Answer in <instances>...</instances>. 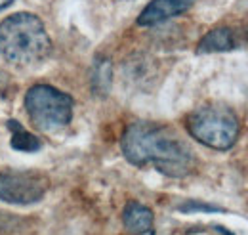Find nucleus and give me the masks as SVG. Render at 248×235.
Returning a JSON list of instances; mask_svg holds the SVG:
<instances>
[{
	"label": "nucleus",
	"mask_w": 248,
	"mask_h": 235,
	"mask_svg": "<svg viewBox=\"0 0 248 235\" xmlns=\"http://www.w3.org/2000/svg\"><path fill=\"white\" fill-rule=\"evenodd\" d=\"M186 128L197 142L219 151L233 146L241 132V124L235 113L219 103H208L189 113Z\"/></svg>",
	"instance_id": "3"
},
{
	"label": "nucleus",
	"mask_w": 248,
	"mask_h": 235,
	"mask_svg": "<svg viewBox=\"0 0 248 235\" xmlns=\"http://www.w3.org/2000/svg\"><path fill=\"white\" fill-rule=\"evenodd\" d=\"M52 52L44 23L27 12H17L0 21V56L16 67L42 63Z\"/></svg>",
	"instance_id": "2"
},
{
	"label": "nucleus",
	"mask_w": 248,
	"mask_h": 235,
	"mask_svg": "<svg viewBox=\"0 0 248 235\" xmlns=\"http://www.w3.org/2000/svg\"><path fill=\"white\" fill-rule=\"evenodd\" d=\"M124 157L136 167H153L160 174L184 178L195 170L197 157L191 147L168 126L134 122L121 140Z\"/></svg>",
	"instance_id": "1"
},
{
	"label": "nucleus",
	"mask_w": 248,
	"mask_h": 235,
	"mask_svg": "<svg viewBox=\"0 0 248 235\" xmlns=\"http://www.w3.org/2000/svg\"><path fill=\"white\" fill-rule=\"evenodd\" d=\"M195 0H151L143 12L138 16L140 27H153L170 17H176L187 12L193 6Z\"/></svg>",
	"instance_id": "6"
},
{
	"label": "nucleus",
	"mask_w": 248,
	"mask_h": 235,
	"mask_svg": "<svg viewBox=\"0 0 248 235\" xmlns=\"http://www.w3.org/2000/svg\"><path fill=\"white\" fill-rule=\"evenodd\" d=\"M178 210H182V212H223V208H219V206L206 205V203H197V201L184 203Z\"/></svg>",
	"instance_id": "11"
},
{
	"label": "nucleus",
	"mask_w": 248,
	"mask_h": 235,
	"mask_svg": "<svg viewBox=\"0 0 248 235\" xmlns=\"http://www.w3.org/2000/svg\"><path fill=\"white\" fill-rule=\"evenodd\" d=\"M50 189L42 172H0V201L8 205H34Z\"/></svg>",
	"instance_id": "5"
},
{
	"label": "nucleus",
	"mask_w": 248,
	"mask_h": 235,
	"mask_svg": "<svg viewBox=\"0 0 248 235\" xmlns=\"http://www.w3.org/2000/svg\"><path fill=\"white\" fill-rule=\"evenodd\" d=\"M217 232H221L223 235H233L231 232H227V230H223V228H217Z\"/></svg>",
	"instance_id": "13"
},
{
	"label": "nucleus",
	"mask_w": 248,
	"mask_h": 235,
	"mask_svg": "<svg viewBox=\"0 0 248 235\" xmlns=\"http://www.w3.org/2000/svg\"><path fill=\"white\" fill-rule=\"evenodd\" d=\"M10 4H14V0H0V12H2V10H6Z\"/></svg>",
	"instance_id": "12"
},
{
	"label": "nucleus",
	"mask_w": 248,
	"mask_h": 235,
	"mask_svg": "<svg viewBox=\"0 0 248 235\" xmlns=\"http://www.w3.org/2000/svg\"><path fill=\"white\" fill-rule=\"evenodd\" d=\"M123 224L130 235H143L153 228V210L141 203H128L123 212Z\"/></svg>",
	"instance_id": "8"
},
{
	"label": "nucleus",
	"mask_w": 248,
	"mask_h": 235,
	"mask_svg": "<svg viewBox=\"0 0 248 235\" xmlns=\"http://www.w3.org/2000/svg\"><path fill=\"white\" fill-rule=\"evenodd\" d=\"M237 48V36L229 27H216V29L208 31L199 46H197V54H216V52H231Z\"/></svg>",
	"instance_id": "7"
},
{
	"label": "nucleus",
	"mask_w": 248,
	"mask_h": 235,
	"mask_svg": "<svg viewBox=\"0 0 248 235\" xmlns=\"http://www.w3.org/2000/svg\"><path fill=\"white\" fill-rule=\"evenodd\" d=\"M25 111L34 128L60 130L73 118V98L50 84H34L25 94Z\"/></svg>",
	"instance_id": "4"
},
{
	"label": "nucleus",
	"mask_w": 248,
	"mask_h": 235,
	"mask_svg": "<svg viewBox=\"0 0 248 235\" xmlns=\"http://www.w3.org/2000/svg\"><path fill=\"white\" fill-rule=\"evenodd\" d=\"M113 83V67L109 59H97L92 69V90L95 96L103 98L109 94Z\"/></svg>",
	"instance_id": "10"
},
{
	"label": "nucleus",
	"mask_w": 248,
	"mask_h": 235,
	"mask_svg": "<svg viewBox=\"0 0 248 235\" xmlns=\"http://www.w3.org/2000/svg\"><path fill=\"white\" fill-rule=\"evenodd\" d=\"M8 128L12 132V147L14 149L32 153V151H38L42 147V142L38 140V136H34L32 132L25 130L17 120H8Z\"/></svg>",
	"instance_id": "9"
}]
</instances>
